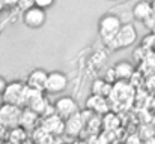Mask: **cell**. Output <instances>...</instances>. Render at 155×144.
<instances>
[{
    "label": "cell",
    "instance_id": "1",
    "mask_svg": "<svg viewBox=\"0 0 155 144\" xmlns=\"http://www.w3.org/2000/svg\"><path fill=\"white\" fill-rule=\"evenodd\" d=\"M136 41H137V29L134 27V24L127 23V24H122L120 30L116 33V36L110 42L105 44V47L110 51H120V50L133 47Z\"/></svg>",
    "mask_w": 155,
    "mask_h": 144
},
{
    "label": "cell",
    "instance_id": "2",
    "mask_svg": "<svg viewBox=\"0 0 155 144\" xmlns=\"http://www.w3.org/2000/svg\"><path fill=\"white\" fill-rule=\"evenodd\" d=\"M29 93H30V87L27 86V83H23V81L17 80V81L8 83L2 98H3V102L17 104V105L24 108L27 105Z\"/></svg>",
    "mask_w": 155,
    "mask_h": 144
},
{
    "label": "cell",
    "instance_id": "3",
    "mask_svg": "<svg viewBox=\"0 0 155 144\" xmlns=\"http://www.w3.org/2000/svg\"><path fill=\"white\" fill-rule=\"evenodd\" d=\"M120 27H122V20L116 14H105L98 20V35L104 45L116 36Z\"/></svg>",
    "mask_w": 155,
    "mask_h": 144
},
{
    "label": "cell",
    "instance_id": "4",
    "mask_svg": "<svg viewBox=\"0 0 155 144\" xmlns=\"http://www.w3.org/2000/svg\"><path fill=\"white\" fill-rule=\"evenodd\" d=\"M47 9L33 5L23 12V23L29 29H41L47 21Z\"/></svg>",
    "mask_w": 155,
    "mask_h": 144
},
{
    "label": "cell",
    "instance_id": "5",
    "mask_svg": "<svg viewBox=\"0 0 155 144\" xmlns=\"http://www.w3.org/2000/svg\"><path fill=\"white\" fill-rule=\"evenodd\" d=\"M68 87V75L62 71H51L48 72L47 84H45V93L48 95H59L63 93Z\"/></svg>",
    "mask_w": 155,
    "mask_h": 144
},
{
    "label": "cell",
    "instance_id": "6",
    "mask_svg": "<svg viewBox=\"0 0 155 144\" xmlns=\"http://www.w3.org/2000/svg\"><path fill=\"white\" fill-rule=\"evenodd\" d=\"M21 113H23V107H20V105H17V104L3 102V104L0 105V119L8 125L9 129L20 125Z\"/></svg>",
    "mask_w": 155,
    "mask_h": 144
},
{
    "label": "cell",
    "instance_id": "7",
    "mask_svg": "<svg viewBox=\"0 0 155 144\" xmlns=\"http://www.w3.org/2000/svg\"><path fill=\"white\" fill-rule=\"evenodd\" d=\"M54 110L56 113L62 117V119H68L74 114H77L78 110V104L72 96H60L56 102H54Z\"/></svg>",
    "mask_w": 155,
    "mask_h": 144
},
{
    "label": "cell",
    "instance_id": "8",
    "mask_svg": "<svg viewBox=\"0 0 155 144\" xmlns=\"http://www.w3.org/2000/svg\"><path fill=\"white\" fill-rule=\"evenodd\" d=\"M47 78H48V72L42 68H36L33 71L29 72L27 75V86L30 89H35V90H41V92H45V84H47Z\"/></svg>",
    "mask_w": 155,
    "mask_h": 144
},
{
    "label": "cell",
    "instance_id": "9",
    "mask_svg": "<svg viewBox=\"0 0 155 144\" xmlns=\"http://www.w3.org/2000/svg\"><path fill=\"white\" fill-rule=\"evenodd\" d=\"M86 125H87L86 119L83 117L81 111H78L77 114H74L65 120V134L69 137H77V135H80V132L84 129Z\"/></svg>",
    "mask_w": 155,
    "mask_h": 144
},
{
    "label": "cell",
    "instance_id": "10",
    "mask_svg": "<svg viewBox=\"0 0 155 144\" xmlns=\"http://www.w3.org/2000/svg\"><path fill=\"white\" fill-rule=\"evenodd\" d=\"M39 125L51 134H65V119H62L57 113L42 116V122Z\"/></svg>",
    "mask_w": 155,
    "mask_h": 144
},
{
    "label": "cell",
    "instance_id": "11",
    "mask_svg": "<svg viewBox=\"0 0 155 144\" xmlns=\"http://www.w3.org/2000/svg\"><path fill=\"white\" fill-rule=\"evenodd\" d=\"M86 108H89L91 111H94V114H100L104 116L105 113H108V102L107 98L101 95H92L86 99Z\"/></svg>",
    "mask_w": 155,
    "mask_h": 144
},
{
    "label": "cell",
    "instance_id": "12",
    "mask_svg": "<svg viewBox=\"0 0 155 144\" xmlns=\"http://www.w3.org/2000/svg\"><path fill=\"white\" fill-rule=\"evenodd\" d=\"M39 120H41V116H39L36 111H33V110L29 108V107L23 108L21 119H20V125H21L23 128H26L27 131L32 132L35 128L39 126Z\"/></svg>",
    "mask_w": 155,
    "mask_h": 144
},
{
    "label": "cell",
    "instance_id": "13",
    "mask_svg": "<svg viewBox=\"0 0 155 144\" xmlns=\"http://www.w3.org/2000/svg\"><path fill=\"white\" fill-rule=\"evenodd\" d=\"M114 71H116V75H117L119 81H128V80H131L134 77V66L128 60L117 62L114 65Z\"/></svg>",
    "mask_w": 155,
    "mask_h": 144
},
{
    "label": "cell",
    "instance_id": "14",
    "mask_svg": "<svg viewBox=\"0 0 155 144\" xmlns=\"http://www.w3.org/2000/svg\"><path fill=\"white\" fill-rule=\"evenodd\" d=\"M149 14H152V0H140L133 8V17L137 21H143Z\"/></svg>",
    "mask_w": 155,
    "mask_h": 144
},
{
    "label": "cell",
    "instance_id": "15",
    "mask_svg": "<svg viewBox=\"0 0 155 144\" xmlns=\"http://www.w3.org/2000/svg\"><path fill=\"white\" fill-rule=\"evenodd\" d=\"M111 92H113V84L108 83L107 80L104 78H97L92 81V86H91V93L94 95H101V96H111Z\"/></svg>",
    "mask_w": 155,
    "mask_h": 144
},
{
    "label": "cell",
    "instance_id": "16",
    "mask_svg": "<svg viewBox=\"0 0 155 144\" xmlns=\"http://www.w3.org/2000/svg\"><path fill=\"white\" fill-rule=\"evenodd\" d=\"M29 134L30 131H27L26 128H23L21 125L18 126H14L9 129L8 132V137H6V141H11V143H23L29 138Z\"/></svg>",
    "mask_w": 155,
    "mask_h": 144
},
{
    "label": "cell",
    "instance_id": "17",
    "mask_svg": "<svg viewBox=\"0 0 155 144\" xmlns=\"http://www.w3.org/2000/svg\"><path fill=\"white\" fill-rule=\"evenodd\" d=\"M119 125H120V122H119V117L116 116V114H113V113H105L103 117V128L105 131H114V129H117L119 128Z\"/></svg>",
    "mask_w": 155,
    "mask_h": 144
},
{
    "label": "cell",
    "instance_id": "18",
    "mask_svg": "<svg viewBox=\"0 0 155 144\" xmlns=\"http://www.w3.org/2000/svg\"><path fill=\"white\" fill-rule=\"evenodd\" d=\"M155 45V33L151 32L142 39V48H154Z\"/></svg>",
    "mask_w": 155,
    "mask_h": 144
},
{
    "label": "cell",
    "instance_id": "19",
    "mask_svg": "<svg viewBox=\"0 0 155 144\" xmlns=\"http://www.w3.org/2000/svg\"><path fill=\"white\" fill-rule=\"evenodd\" d=\"M142 24H143L148 30H151V32L154 30V29H155V12H154V11H152V14H149V15H148V17H146L143 21H142Z\"/></svg>",
    "mask_w": 155,
    "mask_h": 144
},
{
    "label": "cell",
    "instance_id": "20",
    "mask_svg": "<svg viewBox=\"0 0 155 144\" xmlns=\"http://www.w3.org/2000/svg\"><path fill=\"white\" fill-rule=\"evenodd\" d=\"M104 80H107V81H108V83H111V84H114V83L117 81V75H116L114 66H113V68H108V69H107V75L104 77Z\"/></svg>",
    "mask_w": 155,
    "mask_h": 144
},
{
    "label": "cell",
    "instance_id": "21",
    "mask_svg": "<svg viewBox=\"0 0 155 144\" xmlns=\"http://www.w3.org/2000/svg\"><path fill=\"white\" fill-rule=\"evenodd\" d=\"M33 5H35V0H20V2H18V8H20L21 12H24L26 9L32 8Z\"/></svg>",
    "mask_w": 155,
    "mask_h": 144
},
{
    "label": "cell",
    "instance_id": "22",
    "mask_svg": "<svg viewBox=\"0 0 155 144\" xmlns=\"http://www.w3.org/2000/svg\"><path fill=\"white\" fill-rule=\"evenodd\" d=\"M56 0H35V5L39 6V8H44V9H48L54 5Z\"/></svg>",
    "mask_w": 155,
    "mask_h": 144
},
{
    "label": "cell",
    "instance_id": "23",
    "mask_svg": "<svg viewBox=\"0 0 155 144\" xmlns=\"http://www.w3.org/2000/svg\"><path fill=\"white\" fill-rule=\"evenodd\" d=\"M8 132H9V128H8V125L0 119V140H6V137H8Z\"/></svg>",
    "mask_w": 155,
    "mask_h": 144
},
{
    "label": "cell",
    "instance_id": "24",
    "mask_svg": "<svg viewBox=\"0 0 155 144\" xmlns=\"http://www.w3.org/2000/svg\"><path fill=\"white\" fill-rule=\"evenodd\" d=\"M5 2V6L6 8H14V6H18V2L20 0H3Z\"/></svg>",
    "mask_w": 155,
    "mask_h": 144
},
{
    "label": "cell",
    "instance_id": "25",
    "mask_svg": "<svg viewBox=\"0 0 155 144\" xmlns=\"http://www.w3.org/2000/svg\"><path fill=\"white\" fill-rule=\"evenodd\" d=\"M6 86H8V81H6L3 77H0V96L3 95V92H5Z\"/></svg>",
    "mask_w": 155,
    "mask_h": 144
},
{
    "label": "cell",
    "instance_id": "26",
    "mask_svg": "<svg viewBox=\"0 0 155 144\" xmlns=\"http://www.w3.org/2000/svg\"><path fill=\"white\" fill-rule=\"evenodd\" d=\"M5 8H6V6H5V2H3V0H0V14H2V11H3Z\"/></svg>",
    "mask_w": 155,
    "mask_h": 144
},
{
    "label": "cell",
    "instance_id": "27",
    "mask_svg": "<svg viewBox=\"0 0 155 144\" xmlns=\"http://www.w3.org/2000/svg\"><path fill=\"white\" fill-rule=\"evenodd\" d=\"M151 125H152V128H154V131H155V116L152 117V120H151Z\"/></svg>",
    "mask_w": 155,
    "mask_h": 144
},
{
    "label": "cell",
    "instance_id": "28",
    "mask_svg": "<svg viewBox=\"0 0 155 144\" xmlns=\"http://www.w3.org/2000/svg\"><path fill=\"white\" fill-rule=\"evenodd\" d=\"M152 11L155 12V2H152Z\"/></svg>",
    "mask_w": 155,
    "mask_h": 144
},
{
    "label": "cell",
    "instance_id": "29",
    "mask_svg": "<svg viewBox=\"0 0 155 144\" xmlns=\"http://www.w3.org/2000/svg\"><path fill=\"white\" fill-rule=\"evenodd\" d=\"M0 33H2V26H0Z\"/></svg>",
    "mask_w": 155,
    "mask_h": 144
},
{
    "label": "cell",
    "instance_id": "30",
    "mask_svg": "<svg viewBox=\"0 0 155 144\" xmlns=\"http://www.w3.org/2000/svg\"><path fill=\"white\" fill-rule=\"evenodd\" d=\"M107 2H113V0H107Z\"/></svg>",
    "mask_w": 155,
    "mask_h": 144
},
{
    "label": "cell",
    "instance_id": "31",
    "mask_svg": "<svg viewBox=\"0 0 155 144\" xmlns=\"http://www.w3.org/2000/svg\"><path fill=\"white\" fill-rule=\"evenodd\" d=\"M152 32H154V33H155V29H154V30H152Z\"/></svg>",
    "mask_w": 155,
    "mask_h": 144
},
{
    "label": "cell",
    "instance_id": "32",
    "mask_svg": "<svg viewBox=\"0 0 155 144\" xmlns=\"http://www.w3.org/2000/svg\"><path fill=\"white\" fill-rule=\"evenodd\" d=\"M152 2H155V0H152Z\"/></svg>",
    "mask_w": 155,
    "mask_h": 144
}]
</instances>
